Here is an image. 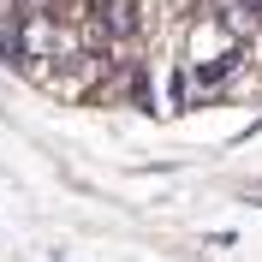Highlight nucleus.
Listing matches in <instances>:
<instances>
[{
	"instance_id": "f257e3e1",
	"label": "nucleus",
	"mask_w": 262,
	"mask_h": 262,
	"mask_svg": "<svg viewBox=\"0 0 262 262\" xmlns=\"http://www.w3.org/2000/svg\"><path fill=\"white\" fill-rule=\"evenodd\" d=\"M232 60H238V42H232V30L209 12V0H203V12L185 24V72H196V78H221Z\"/></svg>"
}]
</instances>
